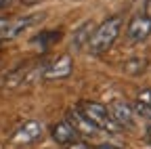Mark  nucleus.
I'll use <instances>...</instances> for the list:
<instances>
[{
    "label": "nucleus",
    "mask_w": 151,
    "mask_h": 149,
    "mask_svg": "<svg viewBox=\"0 0 151 149\" xmlns=\"http://www.w3.org/2000/svg\"><path fill=\"white\" fill-rule=\"evenodd\" d=\"M13 2V0H0V9H2V6H9Z\"/></svg>",
    "instance_id": "f3484780"
},
{
    "label": "nucleus",
    "mask_w": 151,
    "mask_h": 149,
    "mask_svg": "<svg viewBox=\"0 0 151 149\" xmlns=\"http://www.w3.org/2000/svg\"><path fill=\"white\" fill-rule=\"evenodd\" d=\"M134 105H151V88H141Z\"/></svg>",
    "instance_id": "f8f14e48"
},
{
    "label": "nucleus",
    "mask_w": 151,
    "mask_h": 149,
    "mask_svg": "<svg viewBox=\"0 0 151 149\" xmlns=\"http://www.w3.org/2000/svg\"><path fill=\"white\" fill-rule=\"evenodd\" d=\"M44 17H46V13H32V15H25V17H21V19H17V21H11L9 27L0 34V40H13V38H17V36L25 34L29 27L40 23Z\"/></svg>",
    "instance_id": "20e7f679"
},
{
    "label": "nucleus",
    "mask_w": 151,
    "mask_h": 149,
    "mask_svg": "<svg viewBox=\"0 0 151 149\" xmlns=\"http://www.w3.org/2000/svg\"><path fill=\"white\" fill-rule=\"evenodd\" d=\"M145 137H147V141L151 143V124L147 126V130H145Z\"/></svg>",
    "instance_id": "2eb2a0df"
},
{
    "label": "nucleus",
    "mask_w": 151,
    "mask_h": 149,
    "mask_svg": "<svg viewBox=\"0 0 151 149\" xmlns=\"http://www.w3.org/2000/svg\"><path fill=\"white\" fill-rule=\"evenodd\" d=\"M107 111H109L111 120L116 122L118 128H130L132 124H134V111H132V105L126 103V101H122V99L111 101L109 107H107Z\"/></svg>",
    "instance_id": "423d86ee"
},
{
    "label": "nucleus",
    "mask_w": 151,
    "mask_h": 149,
    "mask_svg": "<svg viewBox=\"0 0 151 149\" xmlns=\"http://www.w3.org/2000/svg\"><path fill=\"white\" fill-rule=\"evenodd\" d=\"M120 27H122V17L120 15H113V17H107V19L99 25H94L92 30V36L86 44V48L90 50V55L99 57V55L107 53L113 42L118 40V34H120Z\"/></svg>",
    "instance_id": "f257e3e1"
},
{
    "label": "nucleus",
    "mask_w": 151,
    "mask_h": 149,
    "mask_svg": "<svg viewBox=\"0 0 151 149\" xmlns=\"http://www.w3.org/2000/svg\"><path fill=\"white\" fill-rule=\"evenodd\" d=\"M67 122H69V126L76 130V132H78V137L82 139V137H97L99 135V130L94 128L78 109H69L67 111V118H65Z\"/></svg>",
    "instance_id": "1a4fd4ad"
},
{
    "label": "nucleus",
    "mask_w": 151,
    "mask_h": 149,
    "mask_svg": "<svg viewBox=\"0 0 151 149\" xmlns=\"http://www.w3.org/2000/svg\"><path fill=\"white\" fill-rule=\"evenodd\" d=\"M9 23H11V21L6 19V17H0V34H2V32L9 27Z\"/></svg>",
    "instance_id": "ddd939ff"
},
{
    "label": "nucleus",
    "mask_w": 151,
    "mask_h": 149,
    "mask_svg": "<svg viewBox=\"0 0 151 149\" xmlns=\"http://www.w3.org/2000/svg\"><path fill=\"white\" fill-rule=\"evenodd\" d=\"M76 109H78L99 132H118L120 130L116 126V122L111 120L107 107L103 103H99V101H80Z\"/></svg>",
    "instance_id": "f03ea898"
},
{
    "label": "nucleus",
    "mask_w": 151,
    "mask_h": 149,
    "mask_svg": "<svg viewBox=\"0 0 151 149\" xmlns=\"http://www.w3.org/2000/svg\"><path fill=\"white\" fill-rule=\"evenodd\" d=\"M71 71H73V59H71V55H59L55 61H50V63L44 65L42 78L44 80H63V78L71 76Z\"/></svg>",
    "instance_id": "39448f33"
},
{
    "label": "nucleus",
    "mask_w": 151,
    "mask_h": 149,
    "mask_svg": "<svg viewBox=\"0 0 151 149\" xmlns=\"http://www.w3.org/2000/svg\"><path fill=\"white\" fill-rule=\"evenodd\" d=\"M44 135V124L40 120H27L11 135V143L15 145H32L40 141Z\"/></svg>",
    "instance_id": "7ed1b4c3"
},
{
    "label": "nucleus",
    "mask_w": 151,
    "mask_h": 149,
    "mask_svg": "<svg viewBox=\"0 0 151 149\" xmlns=\"http://www.w3.org/2000/svg\"><path fill=\"white\" fill-rule=\"evenodd\" d=\"M145 69H147V59H141V57L130 59V61H126L122 65V71L126 73V76H141Z\"/></svg>",
    "instance_id": "9b49d317"
},
{
    "label": "nucleus",
    "mask_w": 151,
    "mask_h": 149,
    "mask_svg": "<svg viewBox=\"0 0 151 149\" xmlns=\"http://www.w3.org/2000/svg\"><path fill=\"white\" fill-rule=\"evenodd\" d=\"M143 15L151 21V0H147V4H145V13H143Z\"/></svg>",
    "instance_id": "4468645a"
},
{
    "label": "nucleus",
    "mask_w": 151,
    "mask_h": 149,
    "mask_svg": "<svg viewBox=\"0 0 151 149\" xmlns=\"http://www.w3.org/2000/svg\"><path fill=\"white\" fill-rule=\"evenodd\" d=\"M149 36H151V21L145 15H134L128 23V40L139 44V42H145Z\"/></svg>",
    "instance_id": "6e6552de"
},
{
    "label": "nucleus",
    "mask_w": 151,
    "mask_h": 149,
    "mask_svg": "<svg viewBox=\"0 0 151 149\" xmlns=\"http://www.w3.org/2000/svg\"><path fill=\"white\" fill-rule=\"evenodd\" d=\"M92 30H94V23L92 21H84L82 25H78L73 30V34H71V50H80V48H84L86 44H88V40H90V36H92Z\"/></svg>",
    "instance_id": "9d476101"
},
{
    "label": "nucleus",
    "mask_w": 151,
    "mask_h": 149,
    "mask_svg": "<svg viewBox=\"0 0 151 149\" xmlns=\"http://www.w3.org/2000/svg\"><path fill=\"white\" fill-rule=\"evenodd\" d=\"M50 139L57 143V145H61V147H71L73 143H78V141H84L78 137V132L69 126L67 120L63 122H57L52 128H50Z\"/></svg>",
    "instance_id": "0eeeda50"
},
{
    "label": "nucleus",
    "mask_w": 151,
    "mask_h": 149,
    "mask_svg": "<svg viewBox=\"0 0 151 149\" xmlns=\"http://www.w3.org/2000/svg\"><path fill=\"white\" fill-rule=\"evenodd\" d=\"M23 4H36V2H42V0H21Z\"/></svg>",
    "instance_id": "dca6fc26"
}]
</instances>
